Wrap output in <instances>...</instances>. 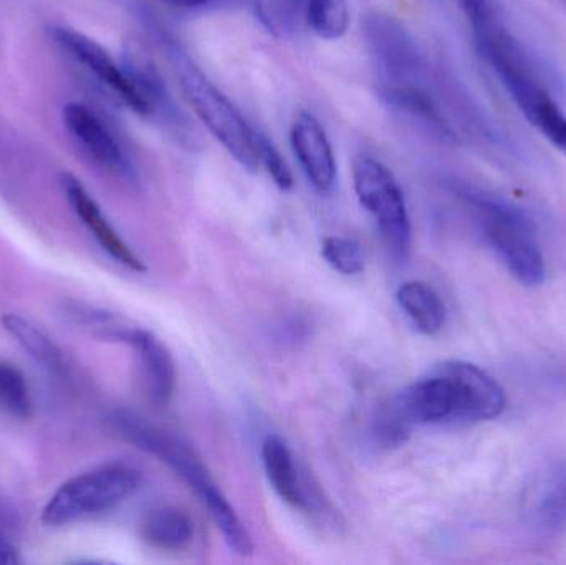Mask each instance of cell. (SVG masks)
Wrapping results in <instances>:
<instances>
[{
  "label": "cell",
  "instance_id": "1",
  "mask_svg": "<svg viewBox=\"0 0 566 565\" xmlns=\"http://www.w3.org/2000/svg\"><path fill=\"white\" fill-rule=\"evenodd\" d=\"M108 423L123 440L128 441L143 453L161 461L195 491L196 496L221 531L226 544L238 556H251L254 553V541L239 517L238 511L229 503L201 458L188 443L132 411H113L108 417Z\"/></svg>",
  "mask_w": 566,
  "mask_h": 565
},
{
  "label": "cell",
  "instance_id": "2",
  "mask_svg": "<svg viewBox=\"0 0 566 565\" xmlns=\"http://www.w3.org/2000/svg\"><path fill=\"white\" fill-rule=\"evenodd\" d=\"M458 192L478 215L485 239L509 272L525 287L544 284L547 269L534 219L518 206L472 186H461Z\"/></svg>",
  "mask_w": 566,
  "mask_h": 565
},
{
  "label": "cell",
  "instance_id": "3",
  "mask_svg": "<svg viewBox=\"0 0 566 565\" xmlns=\"http://www.w3.org/2000/svg\"><path fill=\"white\" fill-rule=\"evenodd\" d=\"M142 473L123 461L99 464L66 480L46 501V527L72 526L116 510L142 488Z\"/></svg>",
  "mask_w": 566,
  "mask_h": 565
},
{
  "label": "cell",
  "instance_id": "4",
  "mask_svg": "<svg viewBox=\"0 0 566 565\" xmlns=\"http://www.w3.org/2000/svg\"><path fill=\"white\" fill-rule=\"evenodd\" d=\"M179 86L192 112L205 123L212 136L249 171L261 166L259 161V132L235 108L234 103L216 88L178 50L172 52Z\"/></svg>",
  "mask_w": 566,
  "mask_h": 565
},
{
  "label": "cell",
  "instance_id": "5",
  "mask_svg": "<svg viewBox=\"0 0 566 565\" xmlns=\"http://www.w3.org/2000/svg\"><path fill=\"white\" fill-rule=\"evenodd\" d=\"M352 169L359 205L375 219L392 258L406 261L412 244L411 219L405 191L395 172L369 155L356 156Z\"/></svg>",
  "mask_w": 566,
  "mask_h": 565
},
{
  "label": "cell",
  "instance_id": "6",
  "mask_svg": "<svg viewBox=\"0 0 566 565\" xmlns=\"http://www.w3.org/2000/svg\"><path fill=\"white\" fill-rule=\"evenodd\" d=\"M365 36L379 85L426 86L429 66L424 53L398 20L373 13L366 19Z\"/></svg>",
  "mask_w": 566,
  "mask_h": 565
},
{
  "label": "cell",
  "instance_id": "7",
  "mask_svg": "<svg viewBox=\"0 0 566 565\" xmlns=\"http://www.w3.org/2000/svg\"><path fill=\"white\" fill-rule=\"evenodd\" d=\"M62 119L70 138L93 165L128 181L136 178L132 159L98 113L83 103L72 102L63 106Z\"/></svg>",
  "mask_w": 566,
  "mask_h": 565
},
{
  "label": "cell",
  "instance_id": "8",
  "mask_svg": "<svg viewBox=\"0 0 566 565\" xmlns=\"http://www.w3.org/2000/svg\"><path fill=\"white\" fill-rule=\"evenodd\" d=\"M56 45L69 53L83 69L88 70L99 83L106 86L116 98L122 100L129 109L138 115L149 116L148 106L139 95L132 76L126 72L125 65L116 62L108 50L103 49L98 42L83 35L82 32L70 27H52L50 30Z\"/></svg>",
  "mask_w": 566,
  "mask_h": 565
},
{
  "label": "cell",
  "instance_id": "9",
  "mask_svg": "<svg viewBox=\"0 0 566 565\" xmlns=\"http://www.w3.org/2000/svg\"><path fill=\"white\" fill-rule=\"evenodd\" d=\"M290 145L310 185L319 192L335 188L338 166L332 142L322 123L308 112H300L290 128Z\"/></svg>",
  "mask_w": 566,
  "mask_h": 565
},
{
  "label": "cell",
  "instance_id": "10",
  "mask_svg": "<svg viewBox=\"0 0 566 565\" xmlns=\"http://www.w3.org/2000/svg\"><path fill=\"white\" fill-rule=\"evenodd\" d=\"M119 344L129 345L138 357L143 390L155 408L171 401L176 388V364L171 352L151 332L126 325L118 338Z\"/></svg>",
  "mask_w": 566,
  "mask_h": 565
},
{
  "label": "cell",
  "instance_id": "11",
  "mask_svg": "<svg viewBox=\"0 0 566 565\" xmlns=\"http://www.w3.org/2000/svg\"><path fill=\"white\" fill-rule=\"evenodd\" d=\"M62 189L76 218L88 229L90 234L98 242L99 248H102L113 261L118 262V264L129 269V271H146V265L143 264L142 259L123 241L115 226L109 222L103 209L99 208L98 202L86 191L85 186L82 185L80 179L66 172V175L62 176Z\"/></svg>",
  "mask_w": 566,
  "mask_h": 565
},
{
  "label": "cell",
  "instance_id": "12",
  "mask_svg": "<svg viewBox=\"0 0 566 565\" xmlns=\"http://www.w3.org/2000/svg\"><path fill=\"white\" fill-rule=\"evenodd\" d=\"M378 92L389 108L418 123L436 138L449 145H455L459 142L458 133L446 118L444 112L436 102L434 95L429 92L428 86L379 85Z\"/></svg>",
  "mask_w": 566,
  "mask_h": 565
},
{
  "label": "cell",
  "instance_id": "13",
  "mask_svg": "<svg viewBox=\"0 0 566 565\" xmlns=\"http://www.w3.org/2000/svg\"><path fill=\"white\" fill-rule=\"evenodd\" d=\"M2 325L7 334L43 370L49 372L53 377L63 378V380L70 377L72 367L66 360L65 354L39 325L33 324L23 315L12 314V312L3 315Z\"/></svg>",
  "mask_w": 566,
  "mask_h": 565
},
{
  "label": "cell",
  "instance_id": "14",
  "mask_svg": "<svg viewBox=\"0 0 566 565\" xmlns=\"http://www.w3.org/2000/svg\"><path fill=\"white\" fill-rule=\"evenodd\" d=\"M262 464L272 490L277 493L283 503L290 504L295 510H306L310 506L305 484L300 480L298 468L293 460L292 451L277 435L265 438L262 444Z\"/></svg>",
  "mask_w": 566,
  "mask_h": 565
},
{
  "label": "cell",
  "instance_id": "15",
  "mask_svg": "<svg viewBox=\"0 0 566 565\" xmlns=\"http://www.w3.org/2000/svg\"><path fill=\"white\" fill-rule=\"evenodd\" d=\"M396 301L419 334L436 335L444 328L448 321L444 301L426 282H406L396 292Z\"/></svg>",
  "mask_w": 566,
  "mask_h": 565
},
{
  "label": "cell",
  "instance_id": "16",
  "mask_svg": "<svg viewBox=\"0 0 566 565\" xmlns=\"http://www.w3.org/2000/svg\"><path fill=\"white\" fill-rule=\"evenodd\" d=\"M142 536L156 550L181 551L191 544L195 524L179 508L163 506L151 511L143 521Z\"/></svg>",
  "mask_w": 566,
  "mask_h": 565
},
{
  "label": "cell",
  "instance_id": "17",
  "mask_svg": "<svg viewBox=\"0 0 566 565\" xmlns=\"http://www.w3.org/2000/svg\"><path fill=\"white\" fill-rule=\"evenodd\" d=\"M33 401L29 381L19 367L0 358V415L10 420H29Z\"/></svg>",
  "mask_w": 566,
  "mask_h": 565
},
{
  "label": "cell",
  "instance_id": "18",
  "mask_svg": "<svg viewBox=\"0 0 566 565\" xmlns=\"http://www.w3.org/2000/svg\"><path fill=\"white\" fill-rule=\"evenodd\" d=\"M305 25L323 40H338L349 27L346 0H308Z\"/></svg>",
  "mask_w": 566,
  "mask_h": 565
},
{
  "label": "cell",
  "instance_id": "19",
  "mask_svg": "<svg viewBox=\"0 0 566 565\" xmlns=\"http://www.w3.org/2000/svg\"><path fill=\"white\" fill-rule=\"evenodd\" d=\"M306 3L308 0H258V13L272 32H293L305 23Z\"/></svg>",
  "mask_w": 566,
  "mask_h": 565
},
{
  "label": "cell",
  "instance_id": "20",
  "mask_svg": "<svg viewBox=\"0 0 566 565\" xmlns=\"http://www.w3.org/2000/svg\"><path fill=\"white\" fill-rule=\"evenodd\" d=\"M322 255L326 264L342 275H358L365 271V252L353 239L338 236L323 239Z\"/></svg>",
  "mask_w": 566,
  "mask_h": 565
},
{
  "label": "cell",
  "instance_id": "21",
  "mask_svg": "<svg viewBox=\"0 0 566 565\" xmlns=\"http://www.w3.org/2000/svg\"><path fill=\"white\" fill-rule=\"evenodd\" d=\"M527 122L542 133L555 148L566 155V113L551 98L534 109Z\"/></svg>",
  "mask_w": 566,
  "mask_h": 565
},
{
  "label": "cell",
  "instance_id": "22",
  "mask_svg": "<svg viewBox=\"0 0 566 565\" xmlns=\"http://www.w3.org/2000/svg\"><path fill=\"white\" fill-rule=\"evenodd\" d=\"M258 148L261 166L268 169L269 175L272 176L279 189L289 191L293 186L292 171H290L289 165H286L285 159L282 158L279 149L275 148L274 143L261 132H259Z\"/></svg>",
  "mask_w": 566,
  "mask_h": 565
},
{
  "label": "cell",
  "instance_id": "23",
  "mask_svg": "<svg viewBox=\"0 0 566 565\" xmlns=\"http://www.w3.org/2000/svg\"><path fill=\"white\" fill-rule=\"evenodd\" d=\"M458 3L464 15L468 17L471 27L488 19L494 12L491 0H458Z\"/></svg>",
  "mask_w": 566,
  "mask_h": 565
},
{
  "label": "cell",
  "instance_id": "24",
  "mask_svg": "<svg viewBox=\"0 0 566 565\" xmlns=\"http://www.w3.org/2000/svg\"><path fill=\"white\" fill-rule=\"evenodd\" d=\"M22 563L19 550L13 541L7 536L6 531L0 527V565H17Z\"/></svg>",
  "mask_w": 566,
  "mask_h": 565
},
{
  "label": "cell",
  "instance_id": "25",
  "mask_svg": "<svg viewBox=\"0 0 566 565\" xmlns=\"http://www.w3.org/2000/svg\"><path fill=\"white\" fill-rule=\"evenodd\" d=\"M169 6L176 7V9L185 10H198L205 9V7L212 6L218 0H166Z\"/></svg>",
  "mask_w": 566,
  "mask_h": 565
},
{
  "label": "cell",
  "instance_id": "26",
  "mask_svg": "<svg viewBox=\"0 0 566 565\" xmlns=\"http://www.w3.org/2000/svg\"><path fill=\"white\" fill-rule=\"evenodd\" d=\"M564 3H565V6H566V0H564Z\"/></svg>",
  "mask_w": 566,
  "mask_h": 565
}]
</instances>
